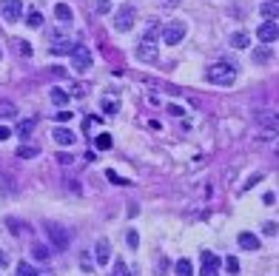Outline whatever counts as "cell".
I'll use <instances>...</instances> for the list:
<instances>
[{
  "mask_svg": "<svg viewBox=\"0 0 279 276\" xmlns=\"http://www.w3.org/2000/svg\"><path fill=\"white\" fill-rule=\"evenodd\" d=\"M208 80L214 86H233L236 83V66L228 63V60H220L208 69Z\"/></svg>",
  "mask_w": 279,
  "mask_h": 276,
  "instance_id": "obj_1",
  "label": "cell"
},
{
  "mask_svg": "<svg viewBox=\"0 0 279 276\" xmlns=\"http://www.w3.org/2000/svg\"><path fill=\"white\" fill-rule=\"evenodd\" d=\"M183 37H186V23H183V20H171V23L163 29L165 46H177V43H180Z\"/></svg>",
  "mask_w": 279,
  "mask_h": 276,
  "instance_id": "obj_2",
  "label": "cell"
},
{
  "mask_svg": "<svg viewBox=\"0 0 279 276\" xmlns=\"http://www.w3.org/2000/svg\"><path fill=\"white\" fill-rule=\"evenodd\" d=\"M0 14H3V20L17 23L20 14H23V3L20 0H0Z\"/></svg>",
  "mask_w": 279,
  "mask_h": 276,
  "instance_id": "obj_3",
  "label": "cell"
},
{
  "mask_svg": "<svg viewBox=\"0 0 279 276\" xmlns=\"http://www.w3.org/2000/svg\"><path fill=\"white\" fill-rule=\"evenodd\" d=\"M71 63H74L77 71H89L92 69V51L86 46H77V43H74V48H71Z\"/></svg>",
  "mask_w": 279,
  "mask_h": 276,
  "instance_id": "obj_4",
  "label": "cell"
},
{
  "mask_svg": "<svg viewBox=\"0 0 279 276\" xmlns=\"http://www.w3.org/2000/svg\"><path fill=\"white\" fill-rule=\"evenodd\" d=\"M46 233H48V239H51V245L57 248V251H66L69 248V230L66 228H60V225H46Z\"/></svg>",
  "mask_w": 279,
  "mask_h": 276,
  "instance_id": "obj_5",
  "label": "cell"
},
{
  "mask_svg": "<svg viewBox=\"0 0 279 276\" xmlns=\"http://www.w3.org/2000/svg\"><path fill=\"white\" fill-rule=\"evenodd\" d=\"M202 271H199V276H217L220 274V256L211 251H202Z\"/></svg>",
  "mask_w": 279,
  "mask_h": 276,
  "instance_id": "obj_6",
  "label": "cell"
},
{
  "mask_svg": "<svg viewBox=\"0 0 279 276\" xmlns=\"http://www.w3.org/2000/svg\"><path fill=\"white\" fill-rule=\"evenodd\" d=\"M131 26H134V9L131 6H123L114 17V29L117 32H131Z\"/></svg>",
  "mask_w": 279,
  "mask_h": 276,
  "instance_id": "obj_7",
  "label": "cell"
},
{
  "mask_svg": "<svg viewBox=\"0 0 279 276\" xmlns=\"http://www.w3.org/2000/svg\"><path fill=\"white\" fill-rule=\"evenodd\" d=\"M256 37H259L262 43H277V37H279L277 20H268V23H262L259 29H256Z\"/></svg>",
  "mask_w": 279,
  "mask_h": 276,
  "instance_id": "obj_8",
  "label": "cell"
},
{
  "mask_svg": "<svg viewBox=\"0 0 279 276\" xmlns=\"http://www.w3.org/2000/svg\"><path fill=\"white\" fill-rule=\"evenodd\" d=\"M137 57L142 60V63H154V60L160 57V51H157V46H154V43L142 40V43L137 46Z\"/></svg>",
  "mask_w": 279,
  "mask_h": 276,
  "instance_id": "obj_9",
  "label": "cell"
},
{
  "mask_svg": "<svg viewBox=\"0 0 279 276\" xmlns=\"http://www.w3.org/2000/svg\"><path fill=\"white\" fill-rule=\"evenodd\" d=\"M94 251H97L94 256H97V262H100V265H105L108 259H111V245H108L105 239H100V242H97V248H94Z\"/></svg>",
  "mask_w": 279,
  "mask_h": 276,
  "instance_id": "obj_10",
  "label": "cell"
},
{
  "mask_svg": "<svg viewBox=\"0 0 279 276\" xmlns=\"http://www.w3.org/2000/svg\"><path fill=\"white\" fill-rule=\"evenodd\" d=\"M239 248H245V251H259V239H256L254 233L242 230V233H239Z\"/></svg>",
  "mask_w": 279,
  "mask_h": 276,
  "instance_id": "obj_11",
  "label": "cell"
},
{
  "mask_svg": "<svg viewBox=\"0 0 279 276\" xmlns=\"http://www.w3.org/2000/svg\"><path fill=\"white\" fill-rule=\"evenodd\" d=\"M51 137H54L57 145H71V142H74V134H71L69 128H54V134H51Z\"/></svg>",
  "mask_w": 279,
  "mask_h": 276,
  "instance_id": "obj_12",
  "label": "cell"
},
{
  "mask_svg": "<svg viewBox=\"0 0 279 276\" xmlns=\"http://www.w3.org/2000/svg\"><path fill=\"white\" fill-rule=\"evenodd\" d=\"M262 17H268V20H277V14H279V6H277V0H268V3H262Z\"/></svg>",
  "mask_w": 279,
  "mask_h": 276,
  "instance_id": "obj_13",
  "label": "cell"
},
{
  "mask_svg": "<svg viewBox=\"0 0 279 276\" xmlns=\"http://www.w3.org/2000/svg\"><path fill=\"white\" fill-rule=\"evenodd\" d=\"M231 46L233 48H248L251 46V37L245 35V32H233L231 35Z\"/></svg>",
  "mask_w": 279,
  "mask_h": 276,
  "instance_id": "obj_14",
  "label": "cell"
},
{
  "mask_svg": "<svg viewBox=\"0 0 279 276\" xmlns=\"http://www.w3.org/2000/svg\"><path fill=\"white\" fill-rule=\"evenodd\" d=\"M54 17L63 20V23H71V17H74V14H71V9L66 6V3H57V6H54Z\"/></svg>",
  "mask_w": 279,
  "mask_h": 276,
  "instance_id": "obj_15",
  "label": "cell"
},
{
  "mask_svg": "<svg viewBox=\"0 0 279 276\" xmlns=\"http://www.w3.org/2000/svg\"><path fill=\"white\" fill-rule=\"evenodd\" d=\"M32 256H35L37 262H48V259H51V251H48L46 245H35V248H32Z\"/></svg>",
  "mask_w": 279,
  "mask_h": 276,
  "instance_id": "obj_16",
  "label": "cell"
},
{
  "mask_svg": "<svg viewBox=\"0 0 279 276\" xmlns=\"http://www.w3.org/2000/svg\"><path fill=\"white\" fill-rule=\"evenodd\" d=\"M71 48H74V43H71V40H60V43H54V46H51V54H71Z\"/></svg>",
  "mask_w": 279,
  "mask_h": 276,
  "instance_id": "obj_17",
  "label": "cell"
},
{
  "mask_svg": "<svg viewBox=\"0 0 279 276\" xmlns=\"http://www.w3.org/2000/svg\"><path fill=\"white\" fill-rule=\"evenodd\" d=\"M51 103H54V105H60V108H63V105L69 103V94L63 92V89H51Z\"/></svg>",
  "mask_w": 279,
  "mask_h": 276,
  "instance_id": "obj_18",
  "label": "cell"
},
{
  "mask_svg": "<svg viewBox=\"0 0 279 276\" xmlns=\"http://www.w3.org/2000/svg\"><path fill=\"white\" fill-rule=\"evenodd\" d=\"M17 114V108H14V103H9V100H3L0 103V120H9V117Z\"/></svg>",
  "mask_w": 279,
  "mask_h": 276,
  "instance_id": "obj_19",
  "label": "cell"
},
{
  "mask_svg": "<svg viewBox=\"0 0 279 276\" xmlns=\"http://www.w3.org/2000/svg\"><path fill=\"white\" fill-rule=\"evenodd\" d=\"M177 276H194V268H191L188 259H180L177 262Z\"/></svg>",
  "mask_w": 279,
  "mask_h": 276,
  "instance_id": "obj_20",
  "label": "cell"
},
{
  "mask_svg": "<svg viewBox=\"0 0 279 276\" xmlns=\"http://www.w3.org/2000/svg\"><path fill=\"white\" fill-rule=\"evenodd\" d=\"M35 120H23V123H20V126H17V134H20V137H29V134H32V131H35Z\"/></svg>",
  "mask_w": 279,
  "mask_h": 276,
  "instance_id": "obj_21",
  "label": "cell"
},
{
  "mask_svg": "<svg viewBox=\"0 0 279 276\" xmlns=\"http://www.w3.org/2000/svg\"><path fill=\"white\" fill-rule=\"evenodd\" d=\"M111 145H114L111 134H97V148H100V151H108Z\"/></svg>",
  "mask_w": 279,
  "mask_h": 276,
  "instance_id": "obj_22",
  "label": "cell"
},
{
  "mask_svg": "<svg viewBox=\"0 0 279 276\" xmlns=\"http://www.w3.org/2000/svg\"><path fill=\"white\" fill-rule=\"evenodd\" d=\"M26 23L32 26V29H40V26H43V14H40V12H29Z\"/></svg>",
  "mask_w": 279,
  "mask_h": 276,
  "instance_id": "obj_23",
  "label": "cell"
},
{
  "mask_svg": "<svg viewBox=\"0 0 279 276\" xmlns=\"http://www.w3.org/2000/svg\"><path fill=\"white\" fill-rule=\"evenodd\" d=\"M17 276H37V268H32L29 262H20L17 265Z\"/></svg>",
  "mask_w": 279,
  "mask_h": 276,
  "instance_id": "obj_24",
  "label": "cell"
},
{
  "mask_svg": "<svg viewBox=\"0 0 279 276\" xmlns=\"http://www.w3.org/2000/svg\"><path fill=\"white\" fill-rule=\"evenodd\" d=\"M160 35V26H157V20H151V26H148V32H145V37L142 40H148V43H154V37Z\"/></svg>",
  "mask_w": 279,
  "mask_h": 276,
  "instance_id": "obj_25",
  "label": "cell"
},
{
  "mask_svg": "<svg viewBox=\"0 0 279 276\" xmlns=\"http://www.w3.org/2000/svg\"><path fill=\"white\" fill-rule=\"evenodd\" d=\"M17 51H20L23 57H32V43H29V40H17Z\"/></svg>",
  "mask_w": 279,
  "mask_h": 276,
  "instance_id": "obj_26",
  "label": "cell"
},
{
  "mask_svg": "<svg viewBox=\"0 0 279 276\" xmlns=\"http://www.w3.org/2000/svg\"><path fill=\"white\" fill-rule=\"evenodd\" d=\"M225 268H228V274H239V259L236 256H228L225 259Z\"/></svg>",
  "mask_w": 279,
  "mask_h": 276,
  "instance_id": "obj_27",
  "label": "cell"
},
{
  "mask_svg": "<svg viewBox=\"0 0 279 276\" xmlns=\"http://www.w3.org/2000/svg\"><path fill=\"white\" fill-rule=\"evenodd\" d=\"M126 242L131 245V248H137V245H140V236H137V230H134V228H131V230L126 233Z\"/></svg>",
  "mask_w": 279,
  "mask_h": 276,
  "instance_id": "obj_28",
  "label": "cell"
},
{
  "mask_svg": "<svg viewBox=\"0 0 279 276\" xmlns=\"http://www.w3.org/2000/svg\"><path fill=\"white\" fill-rule=\"evenodd\" d=\"M17 157H23V160H29V157H37V148H29V145H23V148L17 151Z\"/></svg>",
  "mask_w": 279,
  "mask_h": 276,
  "instance_id": "obj_29",
  "label": "cell"
},
{
  "mask_svg": "<svg viewBox=\"0 0 279 276\" xmlns=\"http://www.w3.org/2000/svg\"><path fill=\"white\" fill-rule=\"evenodd\" d=\"M103 111H108V114H117V100H103Z\"/></svg>",
  "mask_w": 279,
  "mask_h": 276,
  "instance_id": "obj_30",
  "label": "cell"
},
{
  "mask_svg": "<svg viewBox=\"0 0 279 276\" xmlns=\"http://www.w3.org/2000/svg\"><path fill=\"white\" fill-rule=\"evenodd\" d=\"M114 276H128V274H126V262H123V259H117V265H114Z\"/></svg>",
  "mask_w": 279,
  "mask_h": 276,
  "instance_id": "obj_31",
  "label": "cell"
},
{
  "mask_svg": "<svg viewBox=\"0 0 279 276\" xmlns=\"http://www.w3.org/2000/svg\"><path fill=\"white\" fill-rule=\"evenodd\" d=\"M105 174H108V180H111L114 185H128V180H123V177H117L114 171H105Z\"/></svg>",
  "mask_w": 279,
  "mask_h": 276,
  "instance_id": "obj_32",
  "label": "cell"
},
{
  "mask_svg": "<svg viewBox=\"0 0 279 276\" xmlns=\"http://www.w3.org/2000/svg\"><path fill=\"white\" fill-rule=\"evenodd\" d=\"M268 57H271V51H268V48H259V51L254 54V60H256V63H262V60H268Z\"/></svg>",
  "mask_w": 279,
  "mask_h": 276,
  "instance_id": "obj_33",
  "label": "cell"
},
{
  "mask_svg": "<svg viewBox=\"0 0 279 276\" xmlns=\"http://www.w3.org/2000/svg\"><path fill=\"white\" fill-rule=\"evenodd\" d=\"M57 162H60V165H71L74 157H71V154H57Z\"/></svg>",
  "mask_w": 279,
  "mask_h": 276,
  "instance_id": "obj_34",
  "label": "cell"
},
{
  "mask_svg": "<svg viewBox=\"0 0 279 276\" xmlns=\"http://www.w3.org/2000/svg\"><path fill=\"white\" fill-rule=\"evenodd\" d=\"M54 120L66 123V120H71V111H66V108H63V111H57V114H54Z\"/></svg>",
  "mask_w": 279,
  "mask_h": 276,
  "instance_id": "obj_35",
  "label": "cell"
},
{
  "mask_svg": "<svg viewBox=\"0 0 279 276\" xmlns=\"http://www.w3.org/2000/svg\"><path fill=\"white\" fill-rule=\"evenodd\" d=\"M97 12H100V14L111 12V3H108V0H103V3H100V6H97Z\"/></svg>",
  "mask_w": 279,
  "mask_h": 276,
  "instance_id": "obj_36",
  "label": "cell"
},
{
  "mask_svg": "<svg viewBox=\"0 0 279 276\" xmlns=\"http://www.w3.org/2000/svg\"><path fill=\"white\" fill-rule=\"evenodd\" d=\"M9 137H12V131H9L6 126H0V142H3V139H9Z\"/></svg>",
  "mask_w": 279,
  "mask_h": 276,
  "instance_id": "obj_37",
  "label": "cell"
},
{
  "mask_svg": "<svg viewBox=\"0 0 279 276\" xmlns=\"http://www.w3.org/2000/svg\"><path fill=\"white\" fill-rule=\"evenodd\" d=\"M9 265V256H6V251H0V268H6Z\"/></svg>",
  "mask_w": 279,
  "mask_h": 276,
  "instance_id": "obj_38",
  "label": "cell"
},
{
  "mask_svg": "<svg viewBox=\"0 0 279 276\" xmlns=\"http://www.w3.org/2000/svg\"><path fill=\"white\" fill-rule=\"evenodd\" d=\"M265 233H271V236H274V233H277V225H274V222H268V225H265Z\"/></svg>",
  "mask_w": 279,
  "mask_h": 276,
  "instance_id": "obj_39",
  "label": "cell"
},
{
  "mask_svg": "<svg viewBox=\"0 0 279 276\" xmlns=\"http://www.w3.org/2000/svg\"><path fill=\"white\" fill-rule=\"evenodd\" d=\"M163 3H168V6H171V3H180V0H163Z\"/></svg>",
  "mask_w": 279,
  "mask_h": 276,
  "instance_id": "obj_40",
  "label": "cell"
}]
</instances>
